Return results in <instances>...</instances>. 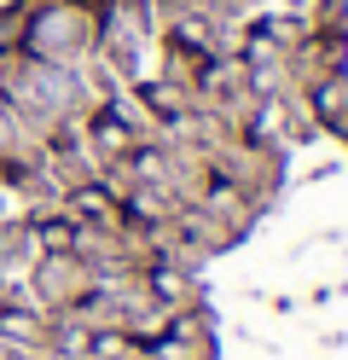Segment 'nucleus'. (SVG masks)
I'll use <instances>...</instances> for the list:
<instances>
[{"label": "nucleus", "instance_id": "nucleus-5", "mask_svg": "<svg viewBox=\"0 0 348 360\" xmlns=\"http://www.w3.org/2000/svg\"><path fill=\"white\" fill-rule=\"evenodd\" d=\"M0 360H30V354H23V343H12V337L0 331Z\"/></svg>", "mask_w": 348, "mask_h": 360}, {"label": "nucleus", "instance_id": "nucleus-1", "mask_svg": "<svg viewBox=\"0 0 348 360\" xmlns=\"http://www.w3.org/2000/svg\"><path fill=\"white\" fill-rule=\"evenodd\" d=\"M18 41H23V58H41V64H76L82 53H93L99 24H93V12L82 6V0H41V6H30Z\"/></svg>", "mask_w": 348, "mask_h": 360}, {"label": "nucleus", "instance_id": "nucleus-3", "mask_svg": "<svg viewBox=\"0 0 348 360\" xmlns=\"http://www.w3.org/2000/svg\"><path fill=\"white\" fill-rule=\"evenodd\" d=\"M314 110H319V122L331 128V134L348 140V76L342 70H331V76L314 82Z\"/></svg>", "mask_w": 348, "mask_h": 360}, {"label": "nucleus", "instance_id": "nucleus-2", "mask_svg": "<svg viewBox=\"0 0 348 360\" xmlns=\"http://www.w3.org/2000/svg\"><path fill=\"white\" fill-rule=\"evenodd\" d=\"M93 285L87 274V262L76 250H53V256H35V297L46 308H70V302H82V290Z\"/></svg>", "mask_w": 348, "mask_h": 360}, {"label": "nucleus", "instance_id": "nucleus-4", "mask_svg": "<svg viewBox=\"0 0 348 360\" xmlns=\"http://www.w3.org/2000/svg\"><path fill=\"white\" fill-rule=\"evenodd\" d=\"M35 262V227L30 221H0V267Z\"/></svg>", "mask_w": 348, "mask_h": 360}]
</instances>
